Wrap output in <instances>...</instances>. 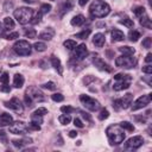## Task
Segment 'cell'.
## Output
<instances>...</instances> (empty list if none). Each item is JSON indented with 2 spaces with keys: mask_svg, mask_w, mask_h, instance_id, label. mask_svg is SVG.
<instances>
[{
  "mask_svg": "<svg viewBox=\"0 0 152 152\" xmlns=\"http://www.w3.org/2000/svg\"><path fill=\"white\" fill-rule=\"evenodd\" d=\"M14 21H13V19L11 18V17H6L5 19H4V26H5V28L6 30H11V28H13L14 27Z\"/></svg>",
  "mask_w": 152,
  "mask_h": 152,
  "instance_id": "d4e9b609",
  "label": "cell"
},
{
  "mask_svg": "<svg viewBox=\"0 0 152 152\" xmlns=\"http://www.w3.org/2000/svg\"><path fill=\"white\" fill-rule=\"evenodd\" d=\"M42 17H43V14H40V13L38 12V13L36 14V17L31 19V21H30V23H32V24H38V23H40V20H42Z\"/></svg>",
  "mask_w": 152,
  "mask_h": 152,
  "instance_id": "f6af8a7d",
  "label": "cell"
},
{
  "mask_svg": "<svg viewBox=\"0 0 152 152\" xmlns=\"http://www.w3.org/2000/svg\"><path fill=\"white\" fill-rule=\"evenodd\" d=\"M104 42H106L104 34H102V33H96V34L93 37V44H94L95 46H97V48L103 46Z\"/></svg>",
  "mask_w": 152,
  "mask_h": 152,
  "instance_id": "d6986e66",
  "label": "cell"
},
{
  "mask_svg": "<svg viewBox=\"0 0 152 152\" xmlns=\"http://www.w3.org/2000/svg\"><path fill=\"white\" fill-rule=\"evenodd\" d=\"M69 137L70 138H76L77 137V132L76 131H70L69 132Z\"/></svg>",
  "mask_w": 152,
  "mask_h": 152,
  "instance_id": "91938a15",
  "label": "cell"
},
{
  "mask_svg": "<svg viewBox=\"0 0 152 152\" xmlns=\"http://www.w3.org/2000/svg\"><path fill=\"white\" fill-rule=\"evenodd\" d=\"M13 15L19 24L25 25L31 21L32 17H33V10L30 7H19L18 10L14 11Z\"/></svg>",
  "mask_w": 152,
  "mask_h": 152,
  "instance_id": "3957f363",
  "label": "cell"
},
{
  "mask_svg": "<svg viewBox=\"0 0 152 152\" xmlns=\"http://www.w3.org/2000/svg\"><path fill=\"white\" fill-rule=\"evenodd\" d=\"M142 72H145V74H152V65H145V66H142Z\"/></svg>",
  "mask_w": 152,
  "mask_h": 152,
  "instance_id": "c3c4849f",
  "label": "cell"
},
{
  "mask_svg": "<svg viewBox=\"0 0 152 152\" xmlns=\"http://www.w3.org/2000/svg\"><path fill=\"white\" fill-rule=\"evenodd\" d=\"M24 76L20 75V74H15L14 75V78H13V86L15 88H21L24 86Z\"/></svg>",
  "mask_w": 152,
  "mask_h": 152,
  "instance_id": "7402d4cb",
  "label": "cell"
},
{
  "mask_svg": "<svg viewBox=\"0 0 152 152\" xmlns=\"http://www.w3.org/2000/svg\"><path fill=\"white\" fill-rule=\"evenodd\" d=\"M58 121H59L62 125H68V124H70V121H71V116H70L69 114L59 115V116H58Z\"/></svg>",
  "mask_w": 152,
  "mask_h": 152,
  "instance_id": "83f0119b",
  "label": "cell"
},
{
  "mask_svg": "<svg viewBox=\"0 0 152 152\" xmlns=\"http://www.w3.org/2000/svg\"><path fill=\"white\" fill-rule=\"evenodd\" d=\"M30 127H31L32 129H34V131H39V129H40V126H39L38 124L32 122V121H31V124H30Z\"/></svg>",
  "mask_w": 152,
  "mask_h": 152,
  "instance_id": "9f6ffc18",
  "label": "cell"
},
{
  "mask_svg": "<svg viewBox=\"0 0 152 152\" xmlns=\"http://www.w3.org/2000/svg\"><path fill=\"white\" fill-rule=\"evenodd\" d=\"M51 1H55V0H51Z\"/></svg>",
  "mask_w": 152,
  "mask_h": 152,
  "instance_id": "be15d7a7",
  "label": "cell"
},
{
  "mask_svg": "<svg viewBox=\"0 0 152 152\" xmlns=\"http://www.w3.org/2000/svg\"><path fill=\"white\" fill-rule=\"evenodd\" d=\"M12 122H13V118H12V115H10V114H7V113H2V114H0V127L10 126Z\"/></svg>",
  "mask_w": 152,
  "mask_h": 152,
  "instance_id": "ac0fdd59",
  "label": "cell"
},
{
  "mask_svg": "<svg viewBox=\"0 0 152 152\" xmlns=\"http://www.w3.org/2000/svg\"><path fill=\"white\" fill-rule=\"evenodd\" d=\"M15 38H19V33L18 32H11L6 36V39L8 40H12V39H15Z\"/></svg>",
  "mask_w": 152,
  "mask_h": 152,
  "instance_id": "7dc6e473",
  "label": "cell"
},
{
  "mask_svg": "<svg viewBox=\"0 0 152 152\" xmlns=\"http://www.w3.org/2000/svg\"><path fill=\"white\" fill-rule=\"evenodd\" d=\"M63 44H64V46H65L66 49H69V50H72V49H75V46H76V42L72 40V39H66Z\"/></svg>",
  "mask_w": 152,
  "mask_h": 152,
  "instance_id": "e575fe53",
  "label": "cell"
},
{
  "mask_svg": "<svg viewBox=\"0 0 152 152\" xmlns=\"http://www.w3.org/2000/svg\"><path fill=\"white\" fill-rule=\"evenodd\" d=\"M53 36H55V30L51 28V27H46L43 32L39 33L38 37H39L40 39H43V40H50V39L53 38Z\"/></svg>",
  "mask_w": 152,
  "mask_h": 152,
  "instance_id": "9a60e30c",
  "label": "cell"
},
{
  "mask_svg": "<svg viewBox=\"0 0 152 152\" xmlns=\"http://www.w3.org/2000/svg\"><path fill=\"white\" fill-rule=\"evenodd\" d=\"M120 126H121V128L127 129V131H129V132H133V131H134V126H133L131 122H128V121H122V122L120 124Z\"/></svg>",
  "mask_w": 152,
  "mask_h": 152,
  "instance_id": "1f68e13d",
  "label": "cell"
},
{
  "mask_svg": "<svg viewBox=\"0 0 152 152\" xmlns=\"http://www.w3.org/2000/svg\"><path fill=\"white\" fill-rule=\"evenodd\" d=\"M134 120L137 122H140V124H145L146 122V118H144V116H134Z\"/></svg>",
  "mask_w": 152,
  "mask_h": 152,
  "instance_id": "db71d44e",
  "label": "cell"
},
{
  "mask_svg": "<svg viewBox=\"0 0 152 152\" xmlns=\"http://www.w3.org/2000/svg\"><path fill=\"white\" fill-rule=\"evenodd\" d=\"M144 142V139L140 135H135V137H132L127 140V142L125 144L124 148L125 150H128V151H134V150H138Z\"/></svg>",
  "mask_w": 152,
  "mask_h": 152,
  "instance_id": "ba28073f",
  "label": "cell"
},
{
  "mask_svg": "<svg viewBox=\"0 0 152 152\" xmlns=\"http://www.w3.org/2000/svg\"><path fill=\"white\" fill-rule=\"evenodd\" d=\"M26 95L30 97V100L32 102H40V101H44V94L37 88V87H30L27 88L26 90Z\"/></svg>",
  "mask_w": 152,
  "mask_h": 152,
  "instance_id": "9c48e42d",
  "label": "cell"
},
{
  "mask_svg": "<svg viewBox=\"0 0 152 152\" xmlns=\"http://www.w3.org/2000/svg\"><path fill=\"white\" fill-rule=\"evenodd\" d=\"M25 104H26L27 107H32V106H33V102L30 100V97H28L27 95H25Z\"/></svg>",
  "mask_w": 152,
  "mask_h": 152,
  "instance_id": "11a10c76",
  "label": "cell"
},
{
  "mask_svg": "<svg viewBox=\"0 0 152 152\" xmlns=\"http://www.w3.org/2000/svg\"><path fill=\"white\" fill-rule=\"evenodd\" d=\"M119 23H120V24H122V25H125V26H127V27H133V26H134V23H133V20H132V19H129V18H125V19H121Z\"/></svg>",
  "mask_w": 152,
  "mask_h": 152,
  "instance_id": "d590c367",
  "label": "cell"
},
{
  "mask_svg": "<svg viewBox=\"0 0 152 152\" xmlns=\"http://www.w3.org/2000/svg\"><path fill=\"white\" fill-rule=\"evenodd\" d=\"M8 80H10V76L7 72H2V75L0 76V82L2 84H7L8 83Z\"/></svg>",
  "mask_w": 152,
  "mask_h": 152,
  "instance_id": "ee69618b",
  "label": "cell"
},
{
  "mask_svg": "<svg viewBox=\"0 0 152 152\" xmlns=\"http://www.w3.org/2000/svg\"><path fill=\"white\" fill-rule=\"evenodd\" d=\"M31 121L34 122V124L40 125V124H43V116L42 115H37V114H32L31 115Z\"/></svg>",
  "mask_w": 152,
  "mask_h": 152,
  "instance_id": "8d00e7d4",
  "label": "cell"
},
{
  "mask_svg": "<svg viewBox=\"0 0 152 152\" xmlns=\"http://www.w3.org/2000/svg\"><path fill=\"white\" fill-rule=\"evenodd\" d=\"M88 56V49L84 43H81L80 45L75 46V52H74V57L77 61H82Z\"/></svg>",
  "mask_w": 152,
  "mask_h": 152,
  "instance_id": "7c38bea8",
  "label": "cell"
},
{
  "mask_svg": "<svg viewBox=\"0 0 152 152\" xmlns=\"http://www.w3.org/2000/svg\"><path fill=\"white\" fill-rule=\"evenodd\" d=\"M110 145H119L125 139V131L120 125H112L106 129Z\"/></svg>",
  "mask_w": 152,
  "mask_h": 152,
  "instance_id": "6da1fadb",
  "label": "cell"
},
{
  "mask_svg": "<svg viewBox=\"0 0 152 152\" xmlns=\"http://www.w3.org/2000/svg\"><path fill=\"white\" fill-rule=\"evenodd\" d=\"M145 62H146V63H151V62H152V53H147V55H146Z\"/></svg>",
  "mask_w": 152,
  "mask_h": 152,
  "instance_id": "6f0895ef",
  "label": "cell"
},
{
  "mask_svg": "<svg viewBox=\"0 0 152 152\" xmlns=\"http://www.w3.org/2000/svg\"><path fill=\"white\" fill-rule=\"evenodd\" d=\"M11 8H13V2L6 1V2L4 4V10H5V11H10Z\"/></svg>",
  "mask_w": 152,
  "mask_h": 152,
  "instance_id": "681fc988",
  "label": "cell"
},
{
  "mask_svg": "<svg viewBox=\"0 0 152 152\" xmlns=\"http://www.w3.org/2000/svg\"><path fill=\"white\" fill-rule=\"evenodd\" d=\"M84 17L82 14H78V15H75L72 19H71V25L72 26H81L84 24Z\"/></svg>",
  "mask_w": 152,
  "mask_h": 152,
  "instance_id": "603a6c76",
  "label": "cell"
},
{
  "mask_svg": "<svg viewBox=\"0 0 152 152\" xmlns=\"http://www.w3.org/2000/svg\"><path fill=\"white\" fill-rule=\"evenodd\" d=\"M74 6V2L71 0H66L65 2H63V5L61 6V10H62V15L65 13V12H69Z\"/></svg>",
  "mask_w": 152,
  "mask_h": 152,
  "instance_id": "cb8c5ba5",
  "label": "cell"
},
{
  "mask_svg": "<svg viewBox=\"0 0 152 152\" xmlns=\"http://www.w3.org/2000/svg\"><path fill=\"white\" fill-rule=\"evenodd\" d=\"M31 142H32L31 138H23V139H14V140H12V144L15 147H18V148H23L24 146H27Z\"/></svg>",
  "mask_w": 152,
  "mask_h": 152,
  "instance_id": "2e32d148",
  "label": "cell"
},
{
  "mask_svg": "<svg viewBox=\"0 0 152 152\" xmlns=\"http://www.w3.org/2000/svg\"><path fill=\"white\" fill-rule=\"evenodd\" d=\"M0 91H2V93H10V91H11V87L7 86V84L0 86Z\"/></svg>",
  "mask_w": 152,
  "mask_h": 152,
  "instance_id": "f907efd6",
  "label": "cell"
},
{
  "mask_svg": "<svg viewBox=\"0 0 152 152\" xmlns=\"http://www.w3.org/2000/svg\"><path fill=\"white\" fill-rule=\"evenodd\" d=\"M44 89H48V90H55L56 89V84L53 82H46L42 86Z\"/></svg>",
  "mask_w": 152,
  "mask_h": 152,
  "instance_id": "60d3db41",
  "label": "cell"
},
{
  "mask_svg": "<svg viewBox=\"0 0 152 152\" xmlns=\"http://www.w3.org/2000/svg\"><path fill=\"white\" fill-rule=\"evenodd\" d=\"M119 50L124 55H129V56H133L134 52H135V50L133 48H131V46H121V48H119Z\"/></svg>",
  "mask_w": 152,
  "mask_h": 152,
  "instance_id": "484cf974",
  "label": "cell"
},
{
  "mask_svg": "<svg viewBox=\"0 0 152 152\" xmlns=\"http://www.w3.org/2000/svg\"><path fill=\"white\" fill-rule=\"evenodd\" d=\"M88 1H89V0H78V5H80V6H84Z\"/></svg>",
  "mask_w": 152,
  "mask_h": 152,
  "instance_id": "94428289",
  "label": "cell"
},
{
  "mask_svg": "<svg viewBox=\"0 0 152 152\" xmlns=\"http://www.w3.org/2000/svg\"><path fill=\"white\" fill-rule=\"evenodd\" d=\"M90 28H87V30H83L82 32H80V33H77L75 37L76 38H80V39H86V38H88V36L90 34Z\"/></svg>",
  "mask_w": 152,
  "mask_h": 152,
  "instance_id": "4dcf8cb0",
  "label": "cell"
},
{
  "mask_svg": "<svg viewBox=\"0 0 152 152\" xmlns=\"http://www.w3.org/2000/svg\"><path fill=\"white\" fill-rule=\"evenodd\" d=\"M14 51L19 56H28L31 53V45L27 40H18L13 45Z\"/></svg>",
  "mask_w": 152,
  "mask_h": 152,
  "instance_id": "52a82bcc",
  "label": "cell"
},
{
  "mask_svg": "<svg viewBox=\"0 0 152 152\" xmlns=\"http://www.w3.org/2000/svg\"><path fill=\"white\" fill-rule=\"evenodd\" d=\"M33 48H34L36 51H38V52H43V51L46 50V45H45V43H43V42H37V43H34Z\"/></svg>",
  "mask_w": 152,
  "mask_h": 152,
  "instance_id": "f1b7e54d",
  "label": "cell"
},
{
  "mask_svg": "<svg viewBox=\"0 0 152 152\" xmlns=\"http://www.w3.org/2000/svg\"><path fill=\"white\" fill-rule=\"evenodd\" d=\"M114 80H115V83L113 84V89L115 91H120L129 88L132 77L131 75H126V74H116L114 76Z\"/></svg>",
  "mask_w": 152,
  "mask_h": 152,
  "instance_id": "277c9868",
  "label": "cell"
},
{
  "mask_svg": "<svg viewBox=\"0 0 152 152\" xmlns=\"http://www.w3.org/2000/svg\"><path fill=\"white\" fill-rule=\"evenodd\" d=\"M128 37H129V39H131V42H137L139 38H140V33L138 32V31H135V30H133V31H131L129 32V34H128Z\"/></svg>",
  "mask_w": 152,
  "mask_h": 152,
  "instance_id": "d6a6232c",
  "label": "cell"
},
{
  "mask_svg": "<svg viewBox=\"0 0 152 152\" xmlns=\"http://www.w3.org/2000/svg\"><path fill=\"white\" fill-rule=\"evenodd\" d=\"M133 13H134L137 17H142V15L145 14V8H144L142 6H139V7H137V8L133 10Z\"/></svg>",
  "mask_w": 152,
  "mask_h": 152,
  "instance_id": "74e56055",
  "label": "cell"
},
{
  "mask_svg": "<svg viewBox=\"0 0 152 152\" xmlns=\"http://www.w3.org/2000/svg\"><path fill=\"white\" fill-rule=\"evenodd\" d=\"M24 34H25L26 38H36L37 37V31L34 28H28V30L25 31Z\"/></svg>",
  "mask_w": 152,
  "mask_h": 152,
  "instance_id": "836d02e7",
  "label": "cell"
},
{
  "mask_svg": "<svg viewBox=\"0 0 152 152\" xmlns=\"http://www.w3.org/2000/svg\"><path fill=\"white\" fill-rule=\"evenodd\" d=\"M113 108H114L115 110H120V109H121V106H120L119 99H118V100H114V102H113Z\"/></svg>",
  "mask_w": 152,
  "mask_h": 152,
  "instance_id": "f5cc1de1",
  "label": "cell"
},
{
  "mask_svg": "<svg viewBox=\"0 0 152 152\" xmlns=\"http://www.w3.org/2000/svg\"><path fill=\"white\" fill-rule=\"evenodd\" d=\"M112 38H113V42H121L125 39V33L118 28H114L112 31Z\"/></svg>",
  "mask_w": 152,
  "mask_h": 152,
  "instance_id": "44dd1931",
  "label": "cell"
},
{
  "mask_svg": "<svg viewBox=\"0 0 152 152\" xmlns=\"http://www.w3.org/2000/svg\"><path fill=\"white\" fill-rule=\"evenodd\" d=\"M5 106L10 109H13L14 112H18V113H21L23 109H24V107H23V104H21V102L18 97H12L10 101H6Z\"/></svg>",
  "mask_w": 152,
  "mask_h": 152,
  "instance_id": "4fadbf2b",
  "label": "cell"
},
{
  "mask_svg": "<svg viewBox=\"0 0 152 152\" xmlns=\"http://www.w3.org/2000/svg\"><path fill=\"white\" fill-rule=\"evenodd\" d=\"M33 114H37V115H42V116H44L45 114H48V109H46V108H44V107H39L38 109H36V110L33 112Z\"/></svg>",
  "mask_w": 152,
  "mask_h": 152,
  "instance_id": "b9f144b4",
  "label": "cell"
},
{
  "mask_svg": "<svg viewBox=\"0 0 152 152\" xmlns=\"http://www.w3.org/2000/svg\"><path fill=\"white\" fill-rule=\"evenodd\" d=\"M2 34V28H1V25H0V36Z\"/></svg>",
  "mask_w": 152,
  "mask_h": 152,
  "instance_id": "6125c7cd",
  "label": "cell"
},
{
  "mask_svg": "<svg viewBox=\"0 0 152 152\" xmlns=\"http://www.w3.org/2000/svg\"><path fill=\"white\" fill-rule=\"evenodd\" d=\"M151 102V94H147V95H141L140 97H138L133 104H132V110H138L142 107H146L148 103Z\"/></svg>",
  "mask_w": 152,
  "mask_h": 152,
  "instance_id": "8fae6325",
  "label": "cell"
},
{
  "mask_svg": "<svg viewBox=\"0 0 152 152\" xmlns=\"http://www.w3.org/2000/svg\"><path fill=\"white\" fill-rule=\"evenodd\" d=\"M28 127L23 121H15L10 125V132L13 134H25L27 132Z\"/></svg>",
  "mask_w": 152,
  "mask_h": 152,
  "instance_id": "30bf717a",
  "label": "cell"
},
{
  "mask_svg": "<svg viewBox=\"0 0 152 152\" xmlns=\"http://www.w3.org/2000/svg\"><path fill=\"white\" fill-rule=\"evenodd\" d=\"M137 64V59L129 55H122L115 58V65L124 69H131L134 68Z\"/></svg>",
  "mask_w": 152,
  "mask_h": 152,
  "instance_id": "5b68a950",
  "label": "cell"
},
{
  "mask_svg": "<svg viewBox=\"0 0 152 152\" xmlns=\"http://www.w3.org/2000/svg\"><path fill=\"white\" fill-rule=\"evenodd\" d=\"M81 114H82V116H83L86 120L91 121V118H90V115H89V114H87V113H84V112H81Z\"/></svg>",
  "mask_w": 152,
  "mask_h": 152,
  "instance_id": "680465c9",
  "label": "cell"
},
{
  "mask_svg": "<svg viewBox=\"0 0 152 152\" xmlns=\"http://www.w3.org/2000/svg\"><path fill=\"white\" fill-rule=\"evenodd\" d=\"M61 110H62L64 114H70V113L75 112V108L71 107V106H63V107H61Z\"/></svg>",
  "mask_w": 152,
  "mask_h": 152,
  "instance_id": "ab89813d",
  "label": "cell"
},
{
  "mask_svg": "<svg viewBox=\"0 0 152 152\" xmlns=\"http://www.w3.org/2000/svg\"><path fill=\"white\" fill-rule=\"evenodd\" d=\"M80 101L82 102L84 108H87V109H89L91 112H96L101 107V104H100V102L97 100H95V99H93V97H90L88 95H81L80 96Z\"/></svg>",
  "mask_w": 152,
  "mask_h": 152,
  "instance_id": "8992f818",
  "label": "cell"
},
{
  "mask_svg": "<svg viewBox=\"0 0 152 152\" xmlns=\"http://www.w3.org/2000/svg\"><path fill=\"white\" fill-rule=\"evenodd\" d=\"M132 100H133V95L127 93L126 95H124V97L119 99V102H120V106H121V109H127L131 104H132Z\"/></svg>",
  "mask_w": 152,
  "mask_h": 152,
  "instance_id": "5bb4252c",
  "label": "cell"
},
{
  "mask_svg": "<svg viewBox=\"0 0 152 152\" xmlns=\"http://www.w3.org/2000/svg\"><path fill=\"white\" fill-rule=\"evenodd\" d=\"M51 99L55 101V102H62L64 100V96L61 94V93H55L51 95Z\"/></svg>",
  "mask_w": 152,
  "mask_h": 152,
  "instance_id": "f35d334b",
  "label": "cell"
},
{
  "mask_svg": "<svg viewBox=\"0 0 152 152\" xmlns=\"http://www.w3.org/2000/svg\"><path fill=\"white\" fill-rule=\"evenodd\" d=\"M50 10H51V5H50V4H43V5L40 6V8H39V11H38V12H39L40 14H43V15H44V14L49 13V12H50Z\"/></svg>",
  "mask_w": 152,
  "mask_h": 152,
  "instance_id": "f546056e",
  "label": "cell"
},
{
  "mask_svg": "<svg viewBox=\"0 0 152 152\" xmlns=\"http://www.w3.org/2000/svg\"><path fill=\"white\" fill-rule=\"evenodd\" d=\"M51 64H52V66L58 71L59 75L63 74V68H62V64H61V61H59L58 57H56V56H51Z\"/></svg>",
  "mask_w": 152,
  "mask_h": 152,
  "instance_id": "ffe728a7",
  "label": "cell"
},
{
  "mask_svg": "<svg viewBox=\"0 0 152 152\" xmlns=\"http://www.w3.org/2000/svg\"><path fill=\"white\" fill-rule=\"evenodd\" d=\"M151 43H152V39L150 37H147V38H145L142 40V46L146 48V49H150L151 48Z\"/></svg>",
  "mask_w": 152,
  "mask_h": 152,
  "instance_id": "bcb514c9",
  "label": "cell"
},
{
  "mask_svg": "<svg viewBox=\"0 0 152 152\" xmlns=\"http://www.w3.org/2000/svg\"><path fill=\"white\" fill-rule=\"evenodd\" d=\"M108 116H109V112H108L107 109H102V110L100 112V114H99V119H100V120H106Z\"/></svg>",
  "mask_w": 152,
  "mask_h": 152,
  "instance_id": "7bdbcfd3",
  "label": "cell"
},
{
  "mask_svg": "<svg viewBox=\"0 0 152 152\" xmlns=\"http://www.w3.org/2000/svg\"><path fill=\"white\" fill-rule=\"evenodd\" d=\"M140 25H142V26H144V27H146V28H151V27H152L151 19H150L147 15H145L144 18L141 17V19H140Z\"/></svg>",
  "mask_w": 152,
  "mask_h": 152,
  "instance_id": "4316f807",
  "label": "cell"
},
{
  "mask_svg": "<svg viewBox=\"0 0 152 152\" xmlns=\"http://www.w3.org/2000/svg\"><path fill=\"white\" fill-rule=\"evenodd\" d=\"M94 64H95V66H96L97 69H100V70H102V71H108V72L112 71V68H110L107 63H104V61H102L101 58H96V59L94 61Z\"/></svg>",
  "mask_w": 152,
  "mask_h": 152,
  "instance_id": "e0dca14e",
  "label": "cell"
},
{
  "mask_svg": "<svg viewBox=\"0 0 152 152\" xmlns=\"http://www.w3.org/2000/svg\"><path fill=\"white\" fill-rule=\"evenodd\" d=\"M74 125H75L76 127H78V128H83V126H84V125L82 124V121H81L78 118H76V119L74 120Z\"/></svg>",
  "mask_w": 152,
  "mask_h": 152,
  "instance_id": "816d5d0a",
  "label": "cell"
},
{
  "mask_svg": "<svg viewBox=\"0 0 152 152\" xmlns=\"http://www.w3.org/2000/svg\"><path fill=\"white\" fill-rule=\"evenodd\" d=\"M89 12H90L91 17H94V18H104L106 15L109 14L110 7L107 2L101 1V0H96L90 5Z\"/></svg>",
  "mask_w": 152,
  "mask_h": 152,
  "instance_id": "7a4b0ae2",
  "label": "cell"
}]
</instances>
